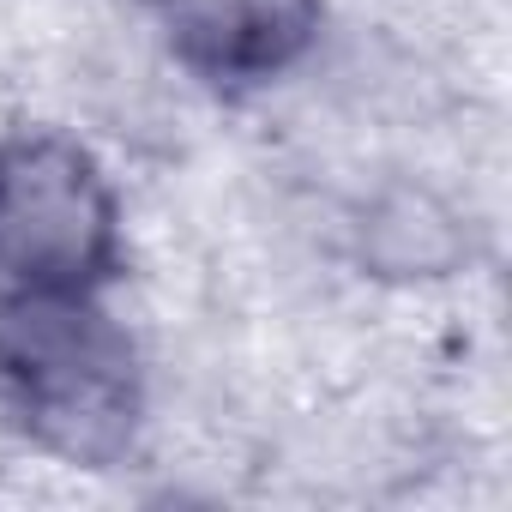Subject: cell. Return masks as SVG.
<instances>
[{"mask_svg": "<svg viewBox=\"0 0 512 512\" xmlns=\"http://www.w3.org/2000/svg\"><path fill=\"white\" fill-rule=\"evenodd\" d=\"M0 410L49 458L115 470L145 428V362L103 296L0 290Z\"/></svg>", "mask_w": 512, "mask_h": 512, "instance_id": "1", "label": "cell"}, {"mask_svg": "<svg viewBox=\"0 0 512 512\" xmlns=\"http://www.w3.org/2000/svg\"><path fill=\"white\" fill-rule=\"evenodd\" d=\"M127 266V211L91 145L55 127L0 133V290L109 296Z\"/></svg>", "mask_w": 512, "mask_h": 512, "instance_id": "2", "label": "cell"}, {"mask_svg": "<svg viewBox=\"0 0 512 512\" xmlns=\"http://www.w3.org/2000/svg\"><path fill=\"white\" fill-rule=\"evenodd\" d=\"M169 61L217 97H253L296 73L320 31L326 0H139Z\"/></svg>", "mask_w": 512, "mask_h": 512, "instance_id": "3", "label": "cell"}, {"mask_svg": "<svg viewBox=\"0 0 512 512\" xmlns=\"http://www.w3.org/2000/svg\"><path fill=\"white\" fill-rule=\"evenodd\" d=\"M356 241H362V266H374L380 278H446L464 253L458 217L422 187L380 193L362 211Z\"/></svg>", "mask_w": 512, "mask_h": 512, "instance_id": "4", "label": "cell"}]
</instances>
